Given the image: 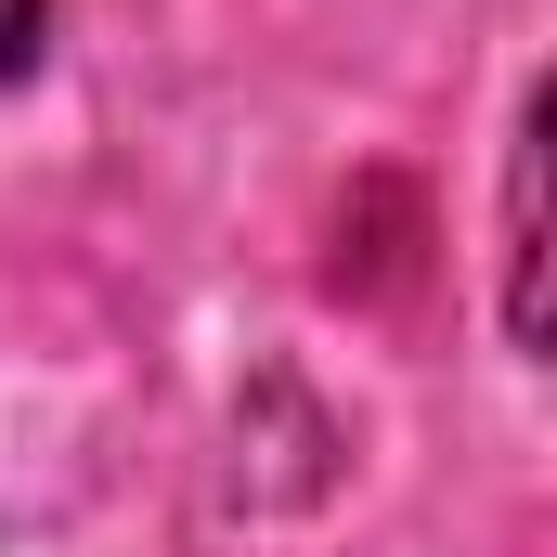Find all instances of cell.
Here are the masks:
<instances>
[{"label":"cell","mask_w":557,"mask_h":557,"mask_svg":"<svg viewBox=\"0 0 557 557\" xmlns=\"http://www.w3.org/2000/svg\"><path fill=\"white\" fill-rule=\"evenodd\" d=\"M506 337L545 350V91L519 104V143H506Z\"/></svg>","instance_id":"6da1fadb"},{"label":"cell","mask_w":557,"mask_h":557,"mask_svg":"<svg viewBox=\"0 0 557 557\" xmlns=\"http://www.w3.org/2000/svg\"><path fill=\"white\" fill-rule=\"evenodd\" d=\"M52 52V0H0V78H39Z\"/></svg>","instance_id":"7a4b0ae2"}]
</instances>
